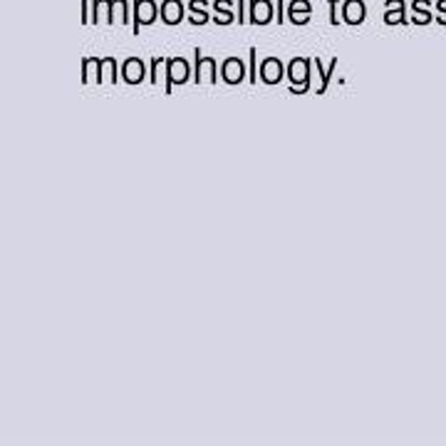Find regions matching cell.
I'll use <instances>...</instances> for the list:
<instances>
[{
  "mask_svg": "<svg viewBox=\"0 0 446 446\" xmlns=\"http://www.w3.org/2000/svg\"><path fill=\"white\" fill-rule=\"evenodd\" d=\"M159 16L154 0H134V35H139V28L154 23Z\"/></svg>",
  "mask_w": 446,
  "mask_h": 446,
  "instance_id": "1",
  "label": "cell"
},
{
  "mask_svg": "<svg viewBox=\"0 0 446 446\" xmlns=\"http://www.w3.org/2000/svg\"><path fill=\"white\" fill-rule=\"evenodd\" d=\"M188 80V65L186 60H181V57H171V60H167V95H171L174 85H183V82Z\"/></svg>",
  "mask_w": 446,
  "mask_h": 446,
  "instance_id": "2",
  "label": "cell"
},
{
  "mask_svg": "<svg viewBox=\"0 0 446 446\" xmlns=\"http://www.w3.org/2000/svg\"><path fill=\"white\" fill-rule=\"evenodd\" d=\"M308 65H310V62L305 60V57H295V60L288 65V72H285V75L290 77V82H293V85L300 80V90H303V92H308V87H310V70H308Z\"/></svg>",
  "mask_w": 446,
  "mask_h": 446,
  "instance_id": "3",
  "label": "cell"
},
{
  "mask_svg": "<svg viewBox=\"0 0 446 446\" xmlns=\"http://www.w3.org/2000/svg\"><path fill=\"white\" fill-rule=\"evenodd\" d=\"M246 67H243V62L239 60V57H229V60L223 62V67H221V77H223V82H229V85H239V82H243L246 80Z\"/></svg>",
  "mask_w": 446,
  "mask_h": 446,
  "instance_id": "4",
  "label": "cell"
},
{
  "mask_svg": "<svg viewBox=\"0 0 446 446\" xmlns=\"http://www.w3.org/2000/svg\"><path fill=\"white\" fill-rule=\"evenodd\" d=\"M251 18L248 20L253 25H268L273 20V6H270V0H251Z\"/></svg>",
  "mask_w": 446,
  "mask_h": 446,
  "instance_id": "5",
  "label": "cell"
},
{
  "mask_svg": "<svg viewBox=\"0 0 446 446\" xmlns=\"http://www.w3.org/2000/svg\"><path fill=\"white\" fill-rule=\"evenodd\" d=\"M367 18V6L365 0H347L345 8H342V20L347 25H362Z\"/></svg>",
  "mask_w": 446,
  "mask_h": 446,
  "instance_id": "6",
  "label": "cell"
},
{
  "mask_svg": "<svg viewBox=\"0 0 446 446\" xmlns=\"http://www.w3.org/2000/svg\"><path fill=\"white\" fill-rule=\"evenodd\" d=\"M159 18L167 25H179L183 20V3L181 0H164L162 8H159Z\"/></svg>",
  "mask_w": 446,
  "mask_h": 446,
  "instance_id": "7",
  "label": "cell"
},
{
  "mask_svg": "<svg viewBox=\"0 0 446 446\" xmlns=\"http://www.w3.org/2000/svg\"><path fill=\"white\" fill-rule=\"evenodd\" d=\"M285 70H283V62L278 60V57H268V60L263 62V67H260V80L265 82V85H278L280 80H283Z\"/></svg>",
  "mask_w": 446,
  "mask_h": 446,
  "instance_id": "8",
  "label": "cell"
},
{
  "mask_svg": "<svg viewBox=\"0 0 446 446\" xmlns=\"http://www.w3.org/2000/svg\"><path fill=\"white\" fill-rule=\"evenodd\" d=\"M144 75H147V70H144V62L139 60V57H129V60L124 62L122 80L127 82V85H139V82L144 80Z\"/></svg>",
  "mask_w": 446,
  "mask_h": 446,
  "instance_id": "9",
  "label": "cell"
},
{
  "mask_svg": "<svg viewBox=\"0 0 446 446\" xmlns=\"http://www.w3.org/2000/svg\"><path fill=\"white\" fill-rule=\"evenodd\" d=\"M310 16H313V8H310L308 0H293L288 6V20L295 25H308Z\"/></svg>",
  "mask_w": 446,
  "mask_h": 446,
  "instance_id": "10",
  "label": "cell"
},
{
  "mask_svg": "<svg viewBox=\"0 0 446 446\" xmlns=\"http://www.w3.org/2000/svg\"><path fill=\"white\" fill-rule=\"evenodd\" d=\"M385 23H387V25H406V6H404V0H387Z\"/></svg>",
  "mask_w": 446,
  "mask_h": 446,
  "instance_id": "11",
  "label": "cell"
},
{
  "mask_svg": "<svg viewBox=\"0 0 446 446\" xmlns=\"http://www.w3.org/2000/svg\"><path fill=\"white\" fill-rule=\"evenodd\" d=\"M411 11H414V16H411V23H416V25H426V23H431V11H429V0H414L411 3Z\"/></svg>",
  "mask_w": 446,
  "mask_h": 446,
  "instance_id": "12",
  "label": "cell"
},
{
  "mask_svg": "<svg viewBox=\"0 0 446 446\" xmlns=\"http://www.w3.org/2000/svg\"><path fill=\"white\" fill-rule=\"evenodd\" d=\"M216 13L218 16H213V20L218 23V25H229V23L236 20L234 11H231V0H216Z\"/></svg>",
  "mask_w": 446,
  "mask_h": 446,
  "instance_id": "13",
  "label": "cell"
},
{
  "mask_svg": "<svg viewBox=\"0 0 446 446\" xmlns=\"http://www.w3.org/2000/svg\"><path fill=\"white\" fill-rule=\"evenodd\" d=\"M203 8H206V0H191L188 3V11H191L188 20H191V25H206L208 23V13Z\"/></svg>",
  "mask_w": 446,
  "mask_h": 446,
  "instance_id": "14",
  "label": "cell"
},
{
  "mask_svg": "<svg viewBox=\"0 0 446 446\" xmlns=\"http://www.w3.org/2000/svg\"><path fill=\"white\" fill-rule=\"evenodd\" d=\"M315 67H318V75H320V90L318 95H325L327 92V85H330V77L334 75V70H337V60H332V65H330V70H323V62H320V57H315Z\"/></svg>",
  "mask_w": 446,
  "mask_h": 446,
  "instance_id": "15",
  "label": "cell"
},
{
  "mask_svg": "<svg viewBox=\"0 0 446 446\" xmlns=\"http://www.w3.org/2000/svg\"><path fill=\"white\" fill-rule=\"evenodd\" d=\"M248 55H251L248 82H251V85H258V67H255V60H258V50H255V47H251V50H248Z\"/></svg>",
  "mask_w": 446,
  "mask_h": 446,
  "instance_id": "16",
  "label": "cell"
},
{
  "mask_svg": "<svg viewBox=\"0 0 446 446\" xmlns=\"http://www.w3.org/2000/svg\"><path fill=\"white\" fill-rule=\"evenodd\" d=\"M327 8H330V25H340V18H337V0H327Z\"/></svg>",
  "mask_w": 446,
  "mask_h": 446,
  "instance_id": "17",
  "label": "cell"
},
{
  "mask_svg": "<svg viewBox=\"0 0 446 446\" xmlns=\"http://www.w3.org/2000/svg\"><path fill=\"white\" fill-rule=\"evenodd\" d=\"M164 62V57H154L152 60V75H149V82L152 85H157V75H159V65Z\"/></svg>",
  "mask_w": 446,
  "mask_h": 446,
  "instance_id": "18",
  "label": "cell"
},
{
  "mask_svg": "<svg viewBox=\"0 0 446 446\" xmlns=\"http://www.w3.org/2000/svg\"><path fill=\"white\" fill-rule=\"evenodd\" d=\"M436 11H441L439 16H436V23L446 25V0H439V3H436Z\"/></svg>",
  "mask_w": 446,
  "mask_h": 446,
  "instance_id": "19",
  "label": "cell"
},
{
  "mask_svg": "<svg viewBox=\"0 0 446 446\" xmlns=\"http://www.w3.org/2000/svg\"><path fill=\"white\" fill-rule=\"evenodd\" d=\"M248 20L246 18V8H243V0H239V25H243V23Z\"/></svg>",
  "mask_w": 446,
  "mask_h": 446,
  "instance_id": "20",
  "label": "cell"
},
{
  "mask_svg": "<svg viewBox=\"0 0 446 446\" xmlns=\"http://www.w3.org/2000/svg\"><path fill=\"white\" fill-rule=\"evenodd\" d=\"M285 20V16H283V0H278V25Z\"/></svg>",
  "mask_w": 446,
  "mask_h": 446,
  "instance_id": "21",
  "label": "cell"
}]
</instances>
